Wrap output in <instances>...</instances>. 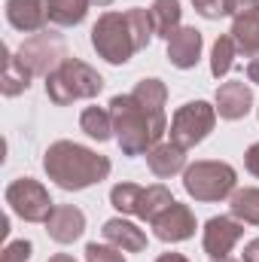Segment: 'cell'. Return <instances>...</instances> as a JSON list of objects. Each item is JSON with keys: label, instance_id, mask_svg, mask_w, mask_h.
<instances>
[{"label": "cell", "instance_id": "obj_21", "mask_svg": "<svg viewBox=\"0 0 259 262\" xmlns=\"http://www.w3.org/2000/svg\"><path fill=\"white\" fill-rule=\"evenodd\" d=\"M79 128L85 131L92 140L104 143L113 137V116H110V107H85L82 116H79Z\"/></svg>", "mask_w": 259, "mask_h": 262}, {"label": "cell", "instance_id": "obj_8", "mask_svg": "<svg viewBox=\"0 0 259 262\" xmlns=\"http://www.w3.org/2000/svg\"><path fill=\"white\" fill-rule=\"evenodd\" d=\"M18 58H21V64L28 67L34 76H49V73L67 58L64 40H61L58 34H49V31L31 34V37L18 46Z\"/></svg>", "mask_w": 259, "mask_h": 262}, {"label": "cell", "instance_id": "obj_24", "mask_svg": "<svg viewBox=\"0 0 259 262\" xmlns=\"http://www.w3.org/2000/svg\"><path fill=\"white\" fill-rule=\"evenodd\" d=\"M235 58H238V46H235V40H232V34H223V37H217V43H213V49H210V73L220 79V76H226L232 64H235Z\"/></svg>", "mask_w": 259, "mask_h": 262}, {"label": "cell", "instance_id": "obj_37", "mask_svg": "<svg viewBox=\"0 0 259 262\" xmlns=\"http://www.w3.org/2000/svg\"><path fill=\"white\" fill-rule=\"evenodd\" d=\"M210 262H235V259H229V256H226V259H210Z\"/></svg>", "mask_w": 259, "mask_h": 262}, {"label": "cell", "instance_id": "obj_7", "mask_svg": "<svg viewBox=\"0 0 259 262\" xmlns=\"http://www.w3.org/2000/svg\"><path fill=\"white\" fill-rule=\"evenodd\" d=\"M6 204L25 223H46L49 213L55 210L46 186L37 183V180H31V177H18V180H12L6 186Z\"/></svg>", "mask_w": 259, "mask_h": 262}, {"label": "cell", "instance_id": "obj_31", "mask_svg": "<svg viewBox=\"0 0 259 262\" xmlns=\"http://www.w3.org/2000/svg\"><path fill=\"white\" fill-rule=\"evenodd\" d=\"M244 165H247V171H250L253 177H259V143H253V146L244 152Z\"/></svg>", "mask_w": 259, "mask_h": 262}, {"label": "cell", "instance_id": "obj_12", "mask_svg": "<svg viewBox=\"0 0 259 262\" xmlns=\"http://www.w3.org/2000/svg\"><path fill=\"white\" fill-rule=\"evenodd\" d=\"M46 232L55 244H73L85 232V213L73 204H55V210L46 220Z\"/></svg>", "mask_w": 259, "mask_h": 262}, {"label": "cell", "instance_id": "obj_10", "mask_svg": "<svg viewBox=\"0 0 259 262\" xmlns=\"http://www.w3.org/2000/svg\"><path fill=\"white\" fill-rule=\"evenodd\" d=\"M149 226H153V232H156L159 241H165V244H180V241H189L195 235V213L189 210V204L171 201Z\"/></svg>", "mask_w": 259, "mask_h": 262}, {"label": "cell", "instance_id": "obj_6", "mask_svg": "<svg viewBox=\"0 0 259 262\" xmlns=\"http://www.w3.org/2000/svg\"><path fill=\"white\" fill-rule=\"evenodd\" d=\"M213 125H217V107H210L207 101H189L177 107L171 119V140L183 149H192L213 131Z\"/></svg>", "mask_w": 259, "mask_h": 262}, {"label": "cell", "instance_id": "obj_11", "mask_svg": "<svg viewBox=\"0 0 259 262\" xmlns=\"http://www.w3.org/2000/svg\"><path fill=\"white\" fill-rule=\"evenodd\" d=\"M213 107H217V116L226 119V122L244 119V116L250 113V107H253V89H250V82H244V79L223 82V85L217 89Z\"/></svg>", "mask_w": 259, "mask_h": 262}, {"label": "cell", "instance_id": "obj_35", "mask_svg": "<svg viewBox=\"0 0 259 262\" xmlns=\"http://www.w3.org/2000/svg\"><path fill=\"white\" fill-rule=\"evenodd\" d=\"M46 262H76V259H73L70 253H55L52 259H46Z\"/></svg>", "mask_w": 259, "mask_h": 262}, {"label": "cell", "instance_id": "obj_28", "mask_svg": "<svg viewBox=\"0 0 259 262\" xmlns=\"http://www.w3.org/2000/svg\"><path fill=\"white\" fill-rule=\"evenodd\" d=\"M31 241H12V244H6L3 247V253H0V262H28L31 259Z\"/></svg>", "mask_w": 259, "mask_h": 262}, {"label": "cell", "instance_id": "obj_34", "mask_svg": "<svg viewBox=\"0 0 259 262\" xmlns=\"http://www.w3.org/2000/svg\"><path fill=\"white\" fill-rule=\"evenodd\" d=\"M156 262H189V259H186L183 253H162Z\"/></svg>", "mask_w": 259, "mask_h": 262}, {"label": "cell", "instance_id": "obj_36", "mask_svg": "<svg viewBox=\"0 0 259 262\" xmlns=\"http://www.w3.org/2000/svg\"><path fill=\"white\" fill-rule=\"evenodd\" d=\"M89 3H92V6H110L113 0H89Z\"/></svg>", "mask_w": 259, "mask_h": 262}, {"label": "cell", "instance_id": "obj_18", "mask_svg": "<svg viewBox=\"0 0 259 262\" xmlns=\"http://www.w3.org/2000/svg\"><path fill=\"white\" fill-rule=\"evenodd\" d=\"M149 18H153V31H156V37L171 40V37L183 28V25H180V18H183L180 0H153V6H149Z\"/></svg>", "mask_w": 259, "mask_h": 262}, {"label": "cell", "instance_id": "obj_25", "mask_svg": "<svg viewBox=\"0 0 259 262\" xmlns=\"http://www.w3.org/2000/svg\"><path fill=\"white\" fill-rule=\"evenodd\" d=\"M125 18H128V28H131V37H134V43H137V52L140 49H146L149 46V40H153V18H149V9H140V6H134V9H125Z\"/></svg>", "mask_w": 259, "mask_h": 262}, {"label": "cell", "instance_id": "obj_4", "mask_svg": "<svg viewBox=\"0 0 259 262\" xmlns=\"http://www.w3.org/2000/svg\"><path fill=\"white\" fill-rule=\"evenodd\" d=\"M183 189L189 198L204 204L226 201L238 189V174L229 162H195L183 171Z\"/></svg>", "mask_w": 259, "mask_h": 262}, {"label": "cell", "instance_id": "obj_32", "mask_svg": "<svg viewBox=\"0 0 259 262\" xmlns=\"http://www.w3.org/2000/svg\"><path fill=\"white\" fill-rule=\"evenodd\" d=\"M241 262H259V238H253V241L244 247V253H241Z\"/></svg>", "mask_w": 259, "mask_h": 262}, {"label": "cell", "instance_id": "obj_13", "mask_svg": "<svg viewBox=\"0 0 259 262\" xmlns=\"http://www.w3.org/2000/svg\"><path fill=\"white\" fill-rule=\"evenodd\" d=\"M46 18V0H6V21L21 34H40Z\"/></svg>", "mask_w": 259, "mask_h": 262}, {"label": "cell", "instance_id": "obj_1", "mask_svg": "<svg viewBox=\"0 0 259 262\" xmlns=\"http://www.w3.org/2000/svg\"><path fill=\"white\" fill-rule=\"evenodd\" d=\"M168 89L162 79H140L131 95H116L110 101L113 137L125 156H146L156 143H162L168 131L165 113Z\"/></svg>", "mask_w": 259, "mask_h": 262}, {"label": "cell", "instance_id": "obj_27", "mask_svg": "<svg viewBox=\"0 0 259 262\" xmlns=\"http://www.w3.org/2000/svg\"><path fill=\"white\" fill-rule=\"evenodd\" d=\"M122 253L125 250H119L116 244H98V241L85 244V262H125Z\"/></svg>", "mask_w": 259, "mask_h": 262}, {"label": "cell", "instance_id": "obj_26", "mask_svg": "<svg viewBox=\"0 0 259 262\" xmlns=\"http://www.w3.org/2000/svg\"><path fill=\"white\" fill-rule=\"evenodd\" d=\"M140 189H143V186H137V183H116V186L110 189V204H113L119 213H131V216H134Z\"/></svg>", "mask_w": 259, "mask_h": 262}, {"label": "cell", "instance_id": "obj_22", "mask_svg": "<svg viewBox=\"0 0 259 262\" xmlns=\"http://www.w3.org/2000/svg\"><path fill=\"white\" fill-rule=\"evenodd\" d=\"M229 210H232L235 220L250 223V226H259V189L256 186L235 189L232 198H229Z\"/></svg>", "mask_w": 259, "mask_h": 262}, {"label": "cell", "instance_id": "obj_20", "mask_svg": "<svg viewBox=\"0 0 259 262\" xmlns=\"http://www.w3.org/2000/svg\"><path fill=\"white\" fill-rule=\"evenodd\" d=\"M171 201H174V195H171L162 183H156V186H143V189H140V198H137V210H134V216L153 223V220L171 204Z\"/></svg>", "mask_w": 259, "mask_h": 262}, {"label": "cell", "instance_id": "obj_9", "mask_svg": "<svg viewBox=\"0 0 259 262\" xmlns=\"http://www.w3.org/2000/svg\"><path fill=\"white\" fill-rule=\"evenodd\" d=\"M244 238V223L235 216H210L204 223V235H201V247L210 259H226L232 253V247Z\"/></svg>", "mask_w": 259, "mask_h": 262}, {"label": "cell", "instance_id": "obj_5", "mask_svg": "<svg viewBox=\"0 0 259 262\" xmlns=\"http://www.w3.org/2000/svg\"><path fill=\"white\" fill-rule=\"evenodd\" d=\"M92 46L110 64L131 61V55L137 52V43L131 37L125 12H104V15H98V21L92 28Z\"/></svg>", "mask_w": 259, "mask_h": 262}, {"label": "cell", "instance_id": "obj_19", "mask_svg": "<svg viewBox=\"0 0 259 262\" xmlns=\"http://www.w3.org/2000/svg\"><path fill=\"white\" fill-rule=\"evenodd\" d=\"M31 79H34V73L21 64L18 52H12V49H3V79H0V89H3V95H6V98H15V95L28 92Z\"/></svg>", "mask_w": 259, "mask_h": 262}, {"label": "cell", "instance_id": "obj_2", "mask_svg": "<svg viewBox=\"0 0 259 262\" xmlns=\"http://www.w3.org/2000/svg\"><path fill=\"white\" fill-rule=\"evenodd\" d=\"M110 168L113 165L107 156H98L95 149L73 143V140H55L43 156V171L64 192H79L107 180Z\"/></svg>", "mask_w": 259, "mask_h": 262}, {"label": "cell", "instance_id": "obj_14", "mask_svg": "<svg viewBox=\"0 0 259 262\" xmlns=\"http://www.w3.org/2000/svg\"><path fill=\"white\" fill-rule=\"evenodd\" d=\"M146 165H149V171H153L159 180H168V177H174V174H180V171L189 168V165H186V149L177 146L174 140L156 143V146L146 152Z\"/></svg>", "mask_w": 259, "mask_h": 262}, {"label": "cell", "instance_id": "obj_29", "mask_svg": "<svg viewBox=\"0 0 259 262\" xmlns=\"http://www.w3.org/2000/svg\"><path fill=\"white\" fill-rule=\"evenodd\" d=\"M195 12L204 15V18H220L226 15V0H192Z\"/></svg>", "mask_w": 259, "mask_h": 262}, {"label": "cell", "instance_id": "obj_15", "mask_svg": "<svg viewBox=\"0 0 259 262\" xmlns=\"http://www.w3.org/2000/svg\"><path fill=\"white\" fill-rule=\"evenodd\" d=\"M201 46H204L201 31H195V28H180V31L168 40V61L174 67H180V70H189V67H195L198 58H201Z\"/></svg>", "mask_w": 259, "mask_h": 262}, {"label": "cell", "instance_id": "obj_3", "mask_svg": "<svg viewBox=\"0 0 259 262\" xmlns=\"http://www.w3.org/2000/svg\"><path fill=\"white\" fill-rule=\"evenodd\" d=\"M101 89H104V76L79 58H64L46 76V95L58 107H67L82 98H95L101 95Z\"/></svg>", "mask_w": 259, "mask_h": 262}, {"label": "cell", "instance_id": "obj_17", "mask_svg": "<svg viewBox=\"0 0 259 262\" xmlns=\"http://www.w3.org/2000/svg\"><path fill=\"white\" fill-rule=\"evenodd\" d=\"M232 40L238 46V55L244 58H256L259 55V6L253 12H244L232 21Z\"/></svg>", "mask_w": 259, "mask_h": 262}, {"label": "cell", "instance_id": "obj_30", "mask_svg": "<svg viewBox=\"0 0 259 262\" xmlns=\"http://www.w3.org/2000/svg\"><path fill=\"white\" fill-rule=\"evenodd\" d=\"M256 6H259V0H226V15L238 18V15H244V12H253Z\"/></svg>", "mask_w": 259, "mask_h": 262}, {"label": "cell", "instance_id": "obj_23", "mask_svg": "<svg viewBox=\"0 0 259 262\" xmlns=\"http://www.w3.org/2000/svg\"><path fill=\"white\" fill-rule=\"evenodd\" d=\"M46 12H49V21L61 28H73L85 18L89 0H46Z\"/></svg>", "mask_w": 259, "mask_h": 262}, {"label": "cell", "instance_id": "obj_33", "mask_svg": "<svg viewBox=\"0 0 259 262\" xmlns=\"http://www.w3.org/2000/svg\"><path fill=\"white\" fill-rule=\"evenodd\" d=\"M247 79L259 85V55L253 58V61H250V64H247Z\"/></svg>", "mask_w": 259, "mask_h": 262}, {"label": "cell", "instance_id": "obj_16", "mask_svg": "<svg viewBox=\"0 0 259 262\" xmlns=\"http://www.w3.org/2000/svg\"><path fill=\"white\" fill-rule=\"evenodd\" d=\"M101 235H104L107 244H116V247L125 250V253H140V250H146V232L137 229L128 220H122V216L107 220L104 229H101Z\"/></svg>", "mask_w": 259, "mask_h": 262}]
</instances>
